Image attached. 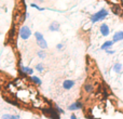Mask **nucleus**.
Instances as JSON below:
<instances>
[{
	"label": "nucleus",
	"instance_id": "nucleus-1",
	"mask_svg": "<svg viewBox=\"0 0 123 119\" xmlns=\"http://www.w3.org/2000/svg\"><path fill=\"white\" fill-rule=\"evenodd\" d=\"M107 16H108V10H107V9H100L98 12L92 14L90 20H91L92 24H95V23H97V22H100V21H103V20H105Z\"/></svg>",
	"mask_w": 123,
	"mask_h": 119
},
{
	"label": "nucleus",
	"instance_id": "nucleus-2",
	"mask_svg": "<svg viewBox=\"0 0 123 119\" xmlns=\"http://www.w3.org/2000/svg\"><path fill=\"white\" fill-rule=\"evenodd\" d=\"M34 36H35V38H36V42H37V45H38V47L40 48V50L48 49V42H47V40L44 39V37H43V35L41 34V33L36 32L34 34Z\"/></svg>",
	"mask_w": 123,
	"mask_h": 119
},
{
	"label": "nucleus",
	"instance_id": "nucleus-3",
	"mask_svg": "<svg viewBox=\"0 0 123 119\" xmlns=\"http://www.w3.org/2000/svg\"><path fill=\"white\" fill-rule=\"evenodd\" d=\"M18 35H19V38H21L22 40H28V39L31 37L32 32L27 25H23L21 28H19Z\"/></svg>",
	"mask_w": 123,
	"mask_h": 119
},
{
	"label": "nucleus",
	"instance_id": "nucleus-4",
	"mask_svg": "<svg viewBox=\"0 0 123 119\" xmlns=\"http://www.w3.org/2000/svg\"><path fill=\"white\" fill-rule=\"evenodd\" d=\"M19 73L22 76H32L34 69L28 67V66H24L22 63H19Z\"/></svg>",
	"mask_w": 123,
	"mask_h": 119
},
{
	"label": "nucleus",
	"instance_id": "nucleus-5",
	"mask_svg": "<svg viewBox=\"0 0 123 119\" xmlns=\"http://www.w3.org/2000/svg\"><path fill=\"white\" fill-rule=\"evenodd\" d=\"M62 86H63V89L64 90H71L72 88L76 86V81L71 80V79H66V80L63 81Z\"/></svg>",
	"mask_w": 123,
	"mask_h": 119
},
{
	"label": "nucleus",
	"instance_id": "nucleus-6",
	"mask_svg": "<svg viewBox=\"0 0 123 119\" xmlns=\"http://www.w3.org/2000/svg\"><path fill=\"white\" fill-rule=\"evenodd\" d=\"M83 107V104L81 101H76V102L71 103V104L68 106V111L70 112H74V111H78V109H81Z\"/></svg>",
	"mask_w": 123,
	"mask_h": 119
},
{
	"label": "nucleus",
	"instance_id": "nucleus-7",
	"mask_svg": "<svg viewBox=\"0 0 123 119\" xmlns=\"http://www.w3.org/2000/svg\"><path fill=\"white\" fill-rule=\"evenodd\" d=\"M44 112L47 115H49L51 117V119H61L60 114L55 111V108H47Z\"/></svg>",
	"mask_w": 123,
	"mask_h": 119
},
{
	"label": "nucleus",
	"instance_id": "nucleus-8",
	"mask_svg": "<svg viewBox=\"0 0 123 119\" xmlns=\"http://www.w3.org/2000/svg\"><path fill=\"white\" fill-rule=\"evenodd\" d=\"M99 32H100V34H102V36L107 37L110 34V28H109V26L107 25L106 23H103L102 25L99 26Z\"/></svg>",
	"mask_w": 123,
	"mask_h": 119
},
{
	"label": "nucleus",
	"instance_id": "nucleus-9",
	"mask_svg": "<svg viewBox=\"0 0 123 119\" xmlns=\"http://www.w3.org/2000/svg\"><path fill=\"white\" fill-rule=\"evenodd\" d=\"M122 40H123V32H122V30L116 32L115 34H113V37H112V41H113V43L119 42V41H122Z\"/></svg>",
	"mask_w": 123,
	"mask_h": 119
},
{
	"label": "nucleus",
	"instance_id": "nucleus-10",
	"mask_svg": "<svg viewBox=\"0 0 123 119\" xmlns=\"http://www.w3.org/2000/svg\"><path fill=\"white\" fill-rule=\"evenodd\" d=\"M112 46H113V41L112 40H107V41H105V42L102 45L100 50H103V51H107V50L111 49V47H112Z\"/></svg>",
	"mask_w": 123,
	"mask_h": 119
},
{
	"label": "nucleus",
	"instance_id": "nucleus-11",
	"mask_svg": "<svg viewBox=\"0 0 123 119\" xmlns=\"http://www.w3.org/2000/svg\"><path fill=\"white\" fill-rule=\"evenodd\" d=\"M60 27H61L60 23H57V22H52L49 25V30L50 32H58Z\"/></svg>",
	"mask_w": 123,
	"mask_h": 119
},
{
	"label": "nucleus",
	"instance_id": "nucleus-12",
	"mask_svg": "<svg viewBox=\"0 0 123 119\" xmlns=\"http://www.w3.org/2000/svg\"><path fill=\"white\" fill-rule=\"evenodd\" d=\"M83 89H84V91L86 92V93H92V92L94 91V85L91 82H86L83 86Z\"/></svg>",
	"mask_w": 123,
	"mask_h": 119
},
{
	"label": "nucleus",
	"instance_id": "nucleus-13",
	"mask_svg": "<svg viewBox=\"0 0 123 119\" xmlns=\"http://www.w3.org/2000/svg\"><path fill=\"white\" fill-rule=\"evenodd\" d=\"M29 80L36 86H41V83H42L41 79L39 78L38 76H34V75H32V76H29Z\"/></svg>",
	"mask_w": 123,
	"mask_h": 119
},
{
	"label": "nucleus",
	"instance_id": "nucleus-14",
	"mask_svg": "<svg viewBox=\"0 0 123 119\" xmlns=\"http://www.w3.org/2000/svg\"><path fill=\"white\" fill-rule=\"evenodd\" d=\"M112 69H113V72H115L116 74H121L122 70H123V66H122L121 63H116L115 65H113Z\"/></svg>",
	"mask_w": 123,
	"mask_h": 119
},
{
	"label": "nucleus",
	"instance_id": "nucleus-15",
	"mask_svg": "<svg viewBox=\"0 0 123 119\" xmlns=\"http://www.w3.org/2000/svg\"><path fill=\"white\" fill-rule=\"evenodd\" d=\"M37 56L41 60L45 59L47 58V52H45V50H39V51L37 52Z\"/></svg>",
	"mask_w": 123,
	"mask_h": 119
},
{
	"label": "nucleus",
	"instance_id": "nucleus-16",
	"mask_svg": "<svg viewBox=\"0 0 123 119\" xmlns=\"http://www.w3.org/2000/svg\"><path fill=\"white\" fill-rule=\"evenodd\" d=\"M35 69L41 74V73H43V70H44V65H43L42 63H39V64H37V65L35 66Z\"/></svg>",
	"mask_w": 123,
	"mask_h": 119
},
{
	"label": "nucleus",
	"instance_id": "nucleus-17",
	"mask_svg": "<svg viewBox=\"0 0 123 119\" xmlns=\"http://www.w3.org/2000/svg\"><path fill=\"white\" fill-rule=\"evenodd\" d=\"M30 7H31V8L37 9L38 11H44V8H41V7H39L38 4H37V3H34V2H32V3L30 4Z\"/></svg>",
	"mask_w": 123,
	"mask_h": 119
},
{
	"label": "nucleus",
	"instance_id": "nucleus-18",
	"mask_svg": "<svg viewBox=\"0 0 123 119\" xmlns=\"http://www.w3.org/2000/svg\"><path fill=\"white\" fill-rule=\"evenodd\" d=\"M54 108H55V111L57 112L58 114H64V113H65V112H64V109H62L58 105H54Z\"/></svg>",
	"mask_w": 123,
	"mask_h": 119
},
{
	"label": "nucleus",
	"instance_id": "nucleus-19",
	"mask_svg": "<svg viewBox=\"0 0 123 119\" xmlns=\"http://www.w3.org/2000/svg\"><path fill=\"white\" fill-rule=\"evenodd\" d=\"M1 119H12V115L11 114H3L1 116Z\"/></svg>",
	"mask_w": 123,
	"mask_h": 119
},
{
	"label": "nucleus",
	"instance_id": "nucleus-20",
	"mask_svg": "<svg viewBox=\"0 0 123 119\" xmlns=\"http://www.w3.org/2000/svg\"><path fill=\"white\" fill-rule=\"evenodd\" d=\"M56 49H57L58 51L64 50V45H63V43H57V45H56Z\"/></svg>",
	"mask_w": 123,
	"mask_h": 119
},
{
	"label": "nucleus",
	"instance_id": "nucleus-21",
	"mask_svg": "<svg viewBox=\"0 0 123 119\" xmlns=\"http://www.w3.org/2000/svg\"><path fill=\"white\" fill-rule=\"evenodd\" d=\"M106 53H107V54H115L116 51H115V50H107Z\"/></svg>",
	"mask_w": 123,
	"mask_h": 119
},
{
	"label": "nucleus",
	"instance_id": "nucleus-22",
	"mask_svg": "<svg viewBox=\"0 0 123 119\" xmlns=\"http://www.w3.org/2000/svg\"><path fill=\"white\" fill-rule=\"evenodd\" d=\"M12 119H21V116L17 114V115H12Z\"/></svg>",
	"mask_w": 123,
	"mask_h": 119
},
{
	"label": "nucleus",
	"instance_id": "nucleus-23",
	"mask_svg": "<svg viewBox=\"0 0 123 119\" xmlns=\"http://www.w3.org/2000/svg\"><path fill=\"white\" fill-rule=\"evenodd\" d=\"M11 103H12V104L14 105V106H17V107L19 106V105H18V103H17V102H14V101H11Z\"/></svg>",
	"mask_w": 123,
	"mask_h": 119
},
{
	"label": "nucleus",
	"instance_id": "nucleus-24",
	"mask_svg": "<svg viewBox=\"0 0 123 119\" xmlns=\"http://www.w3.org/2000/svg\"><path fill=\"white\" fill-rule=\"evenodd\" d=\"M70 119H78V118H77V116H76V115H74V114H72V115L70 116Z\"/></svg>",
	"mask_w": 123,
	"mask_h": 119
},
{
	"label": "nucleus",
	"instance_id": "nucleus-25",
	"mask_svg": "<svg viewBox=\"0 0 123 119\" xmlns=\"http://www.w3.org/2000/svg\"><path fill=\"white\" fill-rule=\"evenodd\" d=\"M24 17H25V20H26V19H28V17H29V13H28V12H26V14L24 15Z\"/></svg>",
	"mask_w": 123,
	"mask_h": 119
},
{
	"label": "nucleus",
	"instance_id": "nucleus-26",
	"mask_svg": "<svg viewBox=\"0 0 123 119\" xmlns=\"http://www.w3.org/2000/svg\"><path fill=\"white\" fill-rule=\"evenodd\" d=\"M38 119H40V118H38Z\"/></svg>",
	"mask_w": 123,
	"mask_h": 119
}]
</instances>
